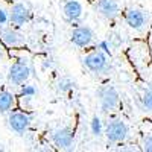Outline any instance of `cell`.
I'll use <instances>...</instances> for the list:
<instances>
[{"label":"cell","mask_w":152,"mask_h":152,"mask_svg":"<svg viewBox=\"0 0 152 152\" xmlns=\"http://www.w3.org/2000/svg\"><path fill=\"white\" fill-rule=\"evenodd\" d=\"M96 96L99 97L100 102V110L104 113H110L113 110H116L120 104V96L117 90L113 85H104L96 91Z\"/></svg>","instance_id":"cell-1"},{"label":"cell","mask_w":152,"mask_h":152,"mask_svg":"<svg viewBox=\"0 0 152 152\" xmlns=\"http://www.w3.org/2000/svg\"><path fill=\"white\" fill-rule=\"evenodd\" d=\"M128 125L120 119H113L105 126V135L110 143H122L128 137Z\"/></svg>","instance_id":"cell-2"},{"label":"cell","mask_w":152,"mask_h":152,"mask_svg":"<svg viewBox=\"0 0 152 152\" xmlns=\"http://www.w3.org/2000/svg\"><path fill=\"white\" fill-rule=\"evenodd\" d=\"M84 66L96 75L107 73L108 72V59L105 56V52L104 50H94V52L88 53L84 58Z\"/></svg>","instance_id":"cell-3"},{"label":"cell","mask_w":152,"mask_h":152,"mask_svg":"<svg viewBox=\"0 0 152 152\" xmlns=\"http://www.w3.org/2000/svg\"><path fill=\"white\" fill-rule=\"evenodd\" d=\"M31 76V69L28 66V62L24 61H17L14 62L11 67H9V72H8V78L12 84L15 85H21L24 84Z\"/></svg>","instance_id":"cell-4"},{"label":"cell","mask_w":152,"mask_h":152,"mask_svg":"<svg viewBox=\"0 0 152 152\" xmlns=\"http://www.w3.org/2000/svg\"><path fill=\"white\" fill-rule=\"evenodd\" d=\"M52 142L58 149H70L75 143V134L70 128H58L52 132Z\"/></svg>","instance_id":"cell-5"},{"label":"cell","mask_w":152,"mask_h":152,"mask_svg":"<svg viewBox=\"0 0 152 152\" xmlns=\"http://www.w3.org/2000/svg\"><path fill=\"white\" fill-rule=\"evenodd\" d=\"M93 37H94V34L88 26H79V28L72 31L70 40L75 46H78V47H87V46L91 44Z\"/></svg>","instance_id":"cell-6"},{"label":"cell","mask_w":152,"mask_h":152,"mask_svg":"<svg viewBox=\"0 0 152 152\" xmlns=\"http://www.w3.org/2000/svg\"><path fill=\"white\" fill-rule=\"evenodd\" d=\"M9 18L14 26H24L31 18V11L24 3H14L9 11Z\"/></svg>","instance_id":"cell-7"},{"label":"cell","mask_w":152,"mask_h":152,"mask_svg":"<svg viewBox=\"0 0 152 152\" xmlns=\"http://www.w3.org/2000/svg\"><path fill=\"white\" fill-rule=\"evenodd\" d=\"M8 123L12 131H15L17 134H24L31 125V119L24 113H12L8 119Z\"/></svg>","instance_id":"cell-8"},{"label":"cell","mask_w":152,"mask_h":152,"mask_svg":"<svg viewBox=\"0 0 152 152\" xmlns=\"http://www.w3.org/2000/svg\"><path fill=\"white\" fill-rule=\"evenodd\" d=\"M96 9L99 11V14L108 18V20H113L119 15V3L117 0H97L96 2Z\"/></svg>","instance_id":"cell-9"},{"label":"cell","mask_w":152,"mask_h":152,"mask_svg":"<svg viewBox=\"0 0 152 152\" xmlns=\"http://www.w3.org/2000/svg\"><path fill=\"white\" fill-rule=\"evenodd\" d=\"M0 40H2L6 46L9 47H17V46H23L24 43H26V40H24V37L17 32L15 29L12 28H3L0 29Z\"/></svg>","instance_id":"cell-10"},{"label":"cell","mask_w":152,"mask_h":152,"mask_svg":"<svg viewBox=\"0 0 152 152\" xmlns=\"http://www.w3.org/2000/svg\"><path fill=\"white\" fill-rule=\"evenodd\" d=\"M125 21L129 28L140 31V29H143L145 23H146V17L140 9H128L125 12Z\"/></svg>","instance_id":"cell-11"},{"label":"cell","mask_w":152,"mask_h":152,"mask_svg":"<svg viewBox=\"0 0 152 152\" xmlns=\"http://www.w3.org/2000/svg\"><path fill=\"white\" fill-rule=\"evenodd\" d=\"M62 11H64L66 18L70 21H76L82 17V5L78 0H69V2H66Z\"/></svg>","instance_id":"cell-12"},{"label":"cell","mask_w":152,"mask_h":152,"mask_svg":"<svg viewBox=\"0 0 152 152\" xmlns=\"http://www.w3.org/2000/svg\"><path fill=\"white\" fill-rule=\"evenodd\" d=\"M14 102H15V97L12 93H9L6 90L0 91V113H6V111L12 110Z\"/></svg>","instance_id":"cell-13"},{"label":"cell","mask_w":152,"mask_h":152,"mask_svg":"<svg viewBox=\"0 0 152 152\" xmlns=\"http://www.w3.org/2000/svg\"><path fill=\"white\" fill-rule=\"evenodd\" d=\"M75 82L69 78V76H62V78L58 79L56 82V91L61 93V94H67L72 91V88H73Z\"/></svg>","instance_id":"cell-14"},{"label":"cell","mask_w":152,"mask_h":152,"mask_svg":"<svg viewBox=\"0 0 152 152\" xmlns=\"http://www.w3.org/2000/svg\"><path fill=\"white\" fill-rule=\"evenodd\" d=\"M90 128H91V132L94 137H100L102 134H105V129L102 126V122H100V119L97 116H94L91 119V123H90Z\"/></svg>","instance_id":"cell-15"},{"label":"cell","mask_w":152,"mask_h":152,"mask_svg":"<svg viewBox=\"0 0 152 152\" xmlns=\"http://www.w3.org/2000/svg\"><path fill=\"white\" fill-rule=\"evenodd\" d=\"M143 107L148 110V111H152V87L148 88L143 94Z\"/></svg>","instance_id":"cell-16"},{"label":"cell","mask_w":152,"mask_h":152,"mask_svg":"<svg viewBox=\"0 0 152 152\" xmlns=\"http://www.w3.org/2000/svg\"><path fill=\"white\" fill-rule=\"evenodd\" d=\"M21 94H23V97H32L35 94V88L32 85H23Z\"/></svg>","instance_id":"cell-17"},{"label":"cell","mask_w":152,"mask_h":152,"mask_svg":"<svg viewBox=\"0 0 152 152\" xmlns=\"http://www.w3.org/2000/svg\"><path fill=\"white\" fill-rule=\"evenodd\" d=\"M8 21H11L9 14H8V12H6L5 9L0 8V26H5V24H6Z\"/></svg>","instance_id":"cell-18"},{"label":"cell","mask_w":152,"mask_h":152,"mask_svg":"<svg viewBox=\"0 0 152 152\" xmlns=\"http://www.w3.org/2000/svg\"><path fill=\"white\" fill-rule=\"evenodd\" d=\"M143 149L148 152H152V134L148 135L145 140H143Z\"/></svg>","instance_id":"cell-19"},{"label":"cell","mask_w":152,"mask_h":152,"mask_svg":"<svg viewBox=\"0 0 152 152\" xmlns=\"http://www.w3.org/2000/svg\"><path fill=\"white\" fill-rule=\"evenodd\" d=\"M110 47H111V43H110V40H108V41H100V43H99V49H100V50H104L105 53H111Z\"/></svg>","instance_id":"cell-20"},{"label":"cell","mask_w":152,"mask_h":152,"mask_svg":"<svg viewBox=\"0 0 152 152\" xmlns=\"http://www.w3.org/2000/svg\"><path fill=\"white\" fill-rule=\"evenodd\" d=\"M0 52H2V46H0Z\"/></svg>","instance_id":"cell-21"}]
</instances>
